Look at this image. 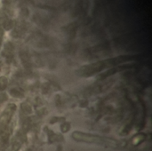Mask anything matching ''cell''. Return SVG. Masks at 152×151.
I'll return each instance as SVG.
<instances>
[{
	"label": "cell",
	"instance_id": "1",
	"mask_svg": "<svg viewBox=\"0 0 152 151\" xmlns=\"http://www.w3.org/2000/svg\"><path fill=\"white\" fill-rule=\"evenodd\" d=\"M137 58H138L137 55H119L117 57L99 61L83 66L82 68H80L78 69L77 74L79 76L85 77H92L95 74H98V73L103 71V70L110 69L114 67L120 66L121 64L136 61Z\"/></svg>",
	"mask_w": 152,
	"mask_h": 151
},
{
	"label": "cell",
	"instance_id": "2",
	"mask_svg": "<svg viewBox=\"0 0 152 151\" xmlns=\"http://www.w3.org/2000/svg\"><path fill=\"white\" fill-rule=\"evenodd\" d=\"M16 109L15 104L10 103L0 114V138L4 141H6L10 134V125Z\"/></svg>",
	"mask_w": 152,
	"mask_h": 151
},
{
	"label": "cell",
	"instance_id": "3",
	"mask_svg": "<svg viewBox=\"0 0 152 151\" xmlns=\"http://www.w3.org/2000/svg\"><path fill=\"white\" fill-rule=\"evenodd\" d=\"M72 138L75 141L82 142H87V143H96L101 145H108V146H116L118 142L112 139L101 137L99 135H94L90 133H81V132H74L72 133Z\"/></svg>",
	"mask_w": 152,
	"mask_h": 151
},
{
	"label": "cell",
	"instance_id": "4",
	"mask_svg": "<svg viewBox=\"0 0 152 151\" xmlns=\"http://www.w3.org/2000/svg\"><path fill=\"white\" fill-rule=\"evenodd\" d=\"M132 66H133V65L125 64L124 66H117V67H114V68H112V69H110L106 70L104 73L101 74V76L99 77V78H100V79H104V78L110 77V76H111V75H113V74H115V73H117V72H120V71H122V70H124V69H127V68H130V67H132Z\"/></svg>",
	"mask_w": 152,
	"mask_h": 151
},
{
	"label": "cell",
	"instance_id": "5",
	"mask_svg": "<svg viewBox=\"0 0 152 151\" xmlns=\"http://www.w3.org/2000/svg\"><path fill=\"white\" fill-rule=\"evenodd\" d=\"M8 85V80L4 76L0 77V91H4Z\"/></svg>",
	"mask_w": 152,
	"mask_h": 151
},
{
	"label": "cell",
	"instance_id": "6",
	"mask_svg": "<svg viewBox=\"0 0 152 151\" xmlns=\"http://www.w3.org/2000/svg\"><path fill=\"white\" fill-rule=\"evenodd\" d=\"M4 30L0 27V50L2 47V44H3V39H4Z\"/></svg>",
	"mask_w": 152,
	"mask_h": 151
},
{
	"label": "cell",
	"instance_id": "7",
	"mask_svg": "<svg viewBox=\"0 0 152 151\" xmlns=\"http://www.w3.org/2000/svg\"><path fill=\"white\" fill-rule=\"evenodd\" d=\"M2 151H4V150H2Z\"/></svg>",
	"mask_w": 152,
	"mask_h": 151
}]
</instances>
